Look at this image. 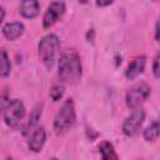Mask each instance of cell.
Here are the masks:
<instances>
[{
  "label": "cell",
  "mask_w": 160,
  "mask_h": 160,
  "mask_svg": "<svg viewBox=\"0 0 160 160\" xmlns=\"http://www.w3.org/2000/svg\"><path fill=\"white\" fill-rule=\"evenodd\" d=\"M45 141H46V132H45V129L40 126L31 132L28 141V146L32 152H40L44 148Z\"/></svg>",
  "instance_id": "cell-8"
},
{
  "label": "cell",
  "mask_w": 160,
  "mask_h": 160,
  "mask_svg": "<svg viewBox=\"0 0 160 160\" xmlns=\"http://www.w3.org/2000/svg\"><path fill=\"white\" fill-rule=\"evenodd\" d=\"M159 138V121H152L145 130H144V139L146 141H155Z\"/></svg>",
  "instance_id": "cell-15"
},
{
  "label": "cell",
  "mask_w": 160,
  "mask_h": 160,
  "mask_svg": "<svg viewBox=\"0 0 160 160\" xmlns=\"http://www.w3.org/2000/svg\"><path fill=\"white\" fill-rule=\"evenodd\" d=\"M150 86L146 82H138L134 86H131L125 96V101L126 105L130 109H135L139 108L150 95Z\"/></svg>",
  "instance_id": "cell-5"
},
{
  "label": "cell",
  "mask_w": 160,
  "mask_h": 160,
  "mask_svg": "<svg viewBox=\"0 0 160 160\" xmlns=\"http://www.w3.org/2000/svg\"><path fill=\"white\" fill-rule=\"evenodd\" d=\"M144 120H145V110L141 106L132 109V111L130 112V115L124 120L122 132L126 136H129V138L135 136L139 132V130H140Z\"/></svg>",
  "instance_id": "cell-6"
},
{
  "label": "cell",
  "mask_w": 160,
  "mask_h": 160,
  "mask_svg": "<svg viewBox=\"0 0 160 160\" xmlns=\"http://www.w3.org/2000/svg\"><path fill=\"white\" fill-rule=\"evenodd\" d=\"M41 112H42V106H41V105H36V106L32 109V111L30 112L29 120H28V122H26V125H25V131H30V129H32V128L38 124V121H39L40 118H41Z\"/></svg>",
  "instance_id": "cell-14"
},
{
  "label": "cell",
  "mask_w": 160,
  "mask_h": 160,
  "mask_svg": "<svg viewBox=\"0 0 160 160\" xmlns=\"http://www.w3.org/2000/svg\"><path fill=\"white\" fill-rule=\"evenodd\" d=\"M39 58L48 70H51L60 52V40L55 34L45 35L38 45Z\"/></svg>",
  "instance_id": "cell-2"
},
{
  "label": "cell",
  "mask_w": 160,
  "mask_h": 160,
  "mask_svg": "<svg viewBox=\"0 0 160 160\" xmlns=\"http://www.w3.org/2000/svg\"><path fill=\"white\" fill-rule=\"evenodd\" d=\"M24 30H25V25L21 21H11L2 26V35L5 36V39L12 41L20 38Z\"/></svg>",
  "instance_id": "cell-9"
},
{
  "label": "cell",
  "mask_w": 160,
  "mask_h": 160,
  "mask_svg": "<svg viewBox=\"0 0 160 160\" xmlns=\"http://www.w3.org/2000/svg\"><path fill=\"white\" fill-rule=\"evenodd\" d=\"M159 58H160V55H159V54H156V55H155V58H154V62H152V74H154V76H155L156 79H159V76H160Z\"/></svg>",
  "instance_id": "cell-17"
},
{
  "label": "cell",
  "mask_w": 160,
  "mask_h": 160,
  "mask_svg": "<svg viewBox=\"0 0 160 160\" xmlns=\"http://www.w3.org/2000/svg\"><path fill=\"white\" fill-rule=\"evenodd\" d=\"M50 160H58V159H56V158H51Z\"/></svg>",
  "instance_id": "cell-22"
},
{
  "label": "cell",
  "mask_w": 160,
  "mask_h": 160,
  "mask_svg": "<svg viewBox=\"0 0 160 160\" xmlns=\"http://www.w3.org/2000/svg\"><path fill=\"white\" fill-rule=\"evenodd\" d=\"M64 91H65V89H64L62 84H55V85L51 86V89L49 91V95H50L52 101H59L62 98Z\"/></svg>",
  "instance_id": "cell-16"
},
{
  "label": "cell",
  "mask_w": 160,
  "mask_h": 160,
  "mask_svg": "<svg viewBox=\"0 0 160 160\" xmlns=\"http://www.w3.org/2000/svg\"><path fill=\"white\" fill-rule=\"evenodd\" d=\"M99 152L101 155V160H119V156L110 141H101L98 146Z\"/></svg>",
  "instance_id": "cell-12"
},
{
  "label": "cell",
  "mask_w": 160,
  "mask_h": 160,
  "mask_svg": "<svg viewBox=\"0 0 160 160\" xmlns=\"http://www.w3.org/2000/svg\"><path fill=\"white\" fill-rule=\"evenodd\" d=\"M145 64H146V58H145L144 55L135 58V59L128 65V68H126V70H125V76H126L129 80L135 79L136 76H139V75L144 71Z\"/></svg>",
  "instance_id": "cell-10"
},
{
  "label": "cell",
  "mask_w": 160,
  "mask_h": 160,
  "mask_svg": "<svg viewBox=\"0 0 160 160\" xmlns=\"http://www.w3.org/2000/svg\"><path fill=\"white\" fill-rule=\"evenodd\" d=\"M76 121V112H75V105L72 99H66L60 110L58 111L55 119H54V130L58 135L66 132L70 130Z\"/></svg>",
  "instance_id": "cell-3"
},
{
  "label": "cell",
  "mask_w": 160,
  "mask_h": 160,
  "mask_svg": "<svg viewBox=\"0 0 160 160\" xmlns=\"http://www.w3.org/2000/svg\"><path fill=\"white\" fill-rule=\"evenodd\" d=\"M4 121L10 128H16L21 122V120L25 116V105L19 99H11L5 105L4 112Z\"/></svg>",
  "instance_id": "cell-4"
},
{
  "label": "cell",
  "mask_w": 160,
  "mask_h": 160,
  "mask_svg": "<svg viewBox=\"0 0 160 160\" xmlns=\"http://www.w3.org/2000/svg\"><path fill=\"white\" fill-rule=\"evenodd\" d=\"M58 74L61 82L68 85H75L81 80L82 65L80 55L76 50L68 49L61 54L59 59Z\"/></svg>",
  "instance_id": "cell-1"
},
{
  "label": "cell",
  "mask_w": 160,
  "mask_h": 160,
  "mask_svg": "<svg viewBox=\"0 0 160 160\" xmlns=\"http://www.w3.org/2000/svg\"><path fill=\"white\" fill-rule=\"evenodd\" d=\"M155 39L159 40V21H156L155 24Z\"/></svg>",
  "instance_id": "cell-21"
},
{
  "label": "cell",
  "mask_w": 160,
  "mask_h": 160,
  "mask_svg": "<svg viewBox=\"0 0 160 160\" xmlns=\"http://www.w3.org/2000/svg\"><path fill=\"white\" fill-rule=\"evenodd\" d=\"M6 104H8V98H6V94L2 92V94H0V116L4 112V109H5Z\"/></svg>",
  "instance_id": "cell-18"
},
{
  "label": "cell",
  "mask_w": 160,
  "mask_h": 160,
  "mask_svg": "<svg viewBox=\"0 0 160 160\" xmlns=\"http://www.w3.org/2000/svg\"><path fill=\"white\" fill-rule=\"evenodd\" d=\"M4 18H5V9H4V6H0V24L2 22Z\"/></svg>",
  "instance_id": "cell-20"
},
{
  "label": "cell",
  "mask_w": 160,
  "mask_h": 160,
  "mask_svg": "<svg viewBox=\"0 0 160 160\" xmlns=\"http://www.w3.org/2000/svg\"><path fill=\"white\" fill-rule=\"evenodd\" d=\"M112 1L111 0H108V1H96V5L98 6H106V5H111Z\"/></svg>",
  "instance_id": "cell-19"
},
{
  "label": "cell",
  "mask_w": 160,
  "mask_h": 160,
  "mask_svg": "<svg viewBox=\"0 0 160 160\" xmlns=\"http://www.w3.org/2000/svg\"><path fill=\"white\" fill-rule=\"evenodd\" d=\"M20 14L25 19H34L40 12V2L36 0H24L19 6Z\"/></svg>",
  "instance_id": "cell-11"
},
{
  "label": "cell",
  "mask_w": 160,
  "mask_h": 160,
  "mask_svg": "<svg viewBox=\"0 0 160 160\" xmlns=\"http://www.w3.org/2000/svg\"><path fill=\"white\" fill-rule=\"evenodd\" d=\"M65 2L64 1H52L49 4L44 16H42V26L44 29L51 28L65 12Z\"/></svg>",
  "instance_id": "cell-7"
},
{
  "label": "cell",
  "mask_w": 160,
  "mask_h": 160,
  "mask_svg": "<svg viewBox=\"0 0 160 160\" xmlns=\"http://www.w3.org/2000/svg\"><path fill=\"white\" fill-rule=\"evenodd\" d=\"M11 71V62L6 50L0 49V78H6L10 75Z\"/></svg>",
  "instance_id": "cell-13"
},
{
  "label": "cell",
  "mask_w": 160,
  "mask_h": 160,
  "mask_svg": "<svg viewBox=\"0 0 160 160\" xmlns=\"http://www.w3.org/2000/svg\"><path fill=\"white\" fill-rule=\"evenodd\" d=\"M5 160H12V159H11V158H6Z\"/></svg>",
  "instance_id": "cell-23"
}]
</instances>
